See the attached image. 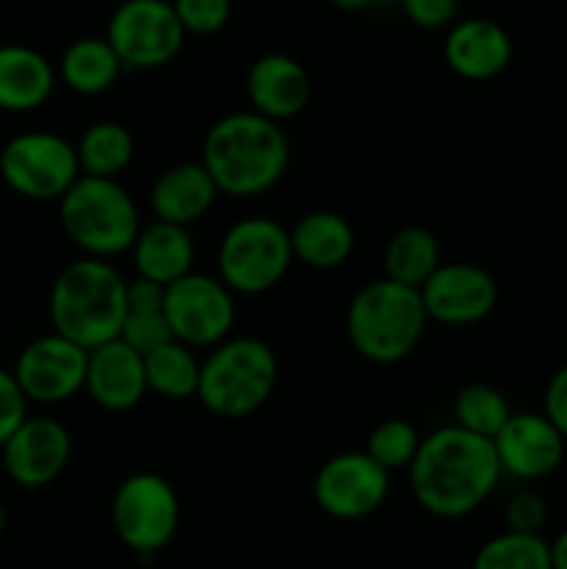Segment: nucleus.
I'll return each instance as SVG.
<instances>
[{
  "mask_svg": "<svg viewBox=\"0 0 567 569\" xmlns=\"http://www.w3.org/2000/svg\"><path fill=\"white\" fill-rule=\"evenodd\" d=\"M511 417L509 400L504 392L489 383H467L454 398V426L476 433V437L493 439L506 420Z\"/></svg>",
  "mask_w": 567,
  "mask_h": 569,
  "instance_id": "29",
  "label": "nucleus"
},
{
  "mask_svg": "<svg viewBox=\"0 0 567 569\" xmlns=\"http://www.w3.org/2000/svg\"><path fill=\"white\" fill-rule=\"evenodd\" d=\"M442 53L450 70L465 81H493L511 64L515 44L500 22L465 17L448 28Z\"/></svg>",
  "mask_w": 567,
  "mask_h": 569,
  "instance_id": "17",
  "label": "nucleus"
},
{
  "mask_svg": "<svg viewBox=\"0 0 567 569\" xmlns=\"http://www.w3.org/2000/svg\"><path fill=\"white\" fill-rule=\"evenodd\" d=\"M506 531L517 533H543L545 522H548V503L543 495L523 489V492L511 495L509 503L504 509Z\"/></svg>",
  "mask_w": 567,
  "mask_h": 569,
  "instance_id": "33",
  "label": "nucleus"
},
{
  "mask_svg": "<svg viewBox=\"0 0 567 569\" xmlns=\"http://www.w3.org/2000/svg\"><path fill=\"white\" fill-rule=\"evenodd\" d=\"M128 253H131L137 276L167 287V283L192 272L195 242L187 226L153 220L150 226L139 228Z\"/></svg>",
  "mask_w": 567,
  "mask_h": 569,
  "instance_id": "22",
  "label": "nucleus"
},
{
  "mask_svg": "<svg viewBox=\"0 0 567 569\" xmlns=\"http://www.w3.org/2000/svg\"><path fill=\"white\" fill-rule=\"evenodd\" d=\"M331 3L342 11H365L370 9V6L381 3V0H331Z\"/></svg>",
  "mask_w": 567,
  "mask_h": 569,
  "instance_id": "39",
  "label": "nucleus"
},
{
  "mask_svg": "<svg viewBox=\"0 0 567 569\" xmlns=\"http://www.w3.org/2000/svg\"><path fill=\"white\" fill-rule=\"evenodd\" d=\"M543 415L554 422L561 431V437L567 439V365L550 376L548 387H545V400H543Z\"/></svg>",
  "mask_w": 567,
  "mask_h": 569,
  "instance_id": "36",
  "label": "nucleus"
},
{
  "mask_svg": "<svg viewBox=\"0 0 567 569\" xmlns=\"http://www.w3.org/2000/svg\"><path fill=\"white\" fill-rule=\"evenodd\" d=\"M550 567L567 569V528L550 542Z\"/></svg>",
  "mask_w": 567,
  "mask_h": 569,
  "instance_id": "38",
  "label": "nucleus"
},
{
  "mask_svg": "<svg viewBox=\"0 0 567 569\" xmlns=\"http://www.w3.org/2000/svg\"><path fill=\"white\" fill-rule=\"evenodd\" d=\"M0 470H3V448H0Z\"/></svg>",
  "mask_w": 567,
  "mask_h": 569,
  "instance_id": "41",
  "label": "nucleus"
},
{
  "mask_svg": "<svg viewBox=\"0 0 567 569\" xmlns=\"http://www.w3.org/2000/svg\"><path fill=\"white\" fill-rule=\"evenodd\" d=\"M3 470L17 487H50L67 470L72 437L53 417H26L3 445Z\"/></svg>",
  "mask_w": 567,
  "mask_h": 569,
  "instance_id": "15",
  "label": "nucleus"
},
{
  "mask_svg": "<svg viewBox=\"0 0 567 569\" xmlns=\"http://www.w3.org/2000/svg\"><path fill=\"white\" fill-rule=\"evenodd\" d=\"M133 133L117 120L92 122L76 144L81 176L120 178L133 161Z\"/></svg>",
  "mask_w": 567,
  "mask_h": 569,
  "instance_id": "26",
  "label": "nucleus"
},
{
  "mask_svg": "<svg viewBox=\"0 0 567 569\" xmlns=\"http://www.w3.org/2000/svg\"><path fill=\"white\" fill-rule=\"evenodd\" d=\"M504 476L517 481H543L565 461L567 439L543 411H511L506 426L493 437Z\"/></svg>",
  "mask_w": 567,
  "mask_h": 569,
  "instance_id": "16",
  "label": "nucleus"
},
{
  "mask_svg": "<svg viewBox=\"0 0 567 569\" xmlns=\"http://www.w3.org/2000/svg\"><path fill=\"white\" fill-rule=\"evenodd\" d=\"M126 283L128 278L109 259L83 256L70 261L48 295L53 331L87 350L117 339L128 315Z\"/></svg>",
  "mask_w": 567,
  "mask_h": 569,
  "instance_id": "3",
  "label": "nucleus"
},
{
  "mask_svg": "<svg viewBox=\"0 0 567 569\" xmlns=\"http://www.w3.org/2000/svg\"><path fill=\"white\" fill-rule=\"evenodd\" d=\"M120 339L126 345H131L133 350H139L142 356H148L150 350L167 345L172 337V328L167 322L165 309L156 311H128L126 322L120 328Z\"/></svg>",
  "mask_w": 567,
  "mask_h": 569,
  "instance_id": "31",
  "label": "nucleus"
},
{
  "mask_svg": "<svg viewBox=\"0 0 567 569\" xmlns=\"http://www.w3.org/2000/svg\"><path fill=\"white\" fill-rule=\"evenodd\" d=\"M472 569H554L550 542L543 533L504 531L478 548Z\"/></svg>",
  "mask_w": 567,
  "mask_h": 569,
  "instance_id": "28",
  "label": "nucleus"
},
{
  "mask_svg": "<svg viewBox=\"0 0 567 569\" xmlns=\"http://www.w3.org/2000/svg\"><path fill=\"white\" fill-rule=\"evenodd\" d=\"M406 472L417 506L439 520H461L481 509L504 476L493 439L459 426L437 428L422 437Z\"/></svg>",
  "mask_w": 567,
  "mask_h": 569,
  "instance_id": "1",
  "label": "nucleus"
},
{
  "mask_svg": "<svg viewBox=\"0 0 567 569\" xmlns=\"http://www.w3.org/2000/svg\"><path fill=\"white\" fill-rule=\"evenodd\" d=\"M237 295L209 272H187L167 283L165 317L178 342L195 350H211L231 337L237 322Z\"/></svg>",
  "mask_w": 567,
  "mask_h": 569,
  "instance_id": "11",
  "label": "nucleus"
},
{
  "mask_svg": "<svg viewBox=\"0 0 567 569\" xmlns=\"http://www.w3.org/2000/svg\"><path fill=\"white\" fill-rule=\"evenodd\" d=\"M389 476L367 450L337 453L317 470L315 503L334 520L354 522L376 515L389 495Z\"/></svg>",
  "mask_w": 567,
  "mask_h": 569,
  "instance_id": "12",
  "label": "nucleus"
},
{
  "mask_svg": "<svg viewBox=\"0 0 567 569\" xmlns=\"http://www.w3.org/2000/svg\"><path fill=\"white\" fill-rule=\"evenodd\" d=\"M295 261L311 270H337L356 248L354 226L337 211H309L289 228Z\"/></svg>",
  "mask_w": 567,
  "mask_h": 569,
  "instance_id": "23",
  "label": "nucleus"
},
{
  "mask_svg": "<svg viewBox=\"0 0 567 569\" xmlns=\"http://www.w3.org/2000/svg\"><path fill=\"white\" fill-rule=\"evenodd\" d=\"M420 289L392 278L365 283L345 311L350 348L372 365H398L420 348L428 328Z\"/></svg>",
  "mask_w": 567,
  "mask_h": 569,
  "instance_id": "4",
  "label": "nucleus"
},
{
  "mask_svg": "<svg viewBox=\"0 0 567 569\" xmlns=\"http://www.w3.org/2000/svg\"><path fill=\"white\" fill-rule=\"evenodd\" d=\"M289 228L272 217L237 220L217 248V276L233 295H265L287 278L292 267Z\"/></svg>",
  "mask_w": 567,
  "mask_h": 569,
  "instance_id": "7",
  "label": "nucleus"
},
{
  "mask_svg": "<svg viewBox=\"0 0 567 569\" xmlns=\"http://www.w3.org/2000/svg\"><path fill=\"white\" fill-rule=\"evenodd\" d=\"M106 39L126 70H159L178 59L187 31L170 0H122L106 22Z\"/></svg>",
  "mask_w": 567,
  "mask_h": 569,
  "instance_id": "10",
  "label": "nucleus"
},
{
  "mask_svg": "<svg viewBox=\"0 0 567 569\" xmlns=\"http://www.w3.org/2000/svg\"><path fill=\"white\" fill-rule=\"evenodd\" d=\"M122 61L115 53L106 37H78L61 53L59 78L70 92L94 98V94L109 92L122 76Z\"/></svg>",
  "mask_w": 567,
  "mask_h": 569,
  "instance_id": "24",
  "label": "nucleus"
},
{
  "mask_svg": "<svg viewBox=\"0 0 567 569\" xmlns=\"http://www.w3.org/2000/svg\"><path fill=\"white\" fill-rule=\"evenodd\" d=\"M28 417V398L17 383L14 372L0 367V445L20 428Z\"/></svg>",
  "mask_w": 567,
  "mask_h": 569,
  "instance_id": "35",
  "label": "nucleus"
},
{
  "mask_svg": "<svg viewBox=\"0 0 567 569\" xmlns=\"http://www.w3.org/2000/svg\"><path fill=\"white\" fill-rule=\"evenodd\" d=\"M406 20L426 31L450 28L459 17V0H400Z\"/></svg>",
  "mask_w": 567,
  "mask_h": 569,
  "instance_id": "34",
  "label": "nucleus"
},
{
  "mask_svg": "<svg viewBox=\"0 0 567 569\" xmlns=\"http://www.w3.org/2000/svg\"><path fill=\"white\" fill-rule=\"evenodd\" d=\"M187 37H211L231 20V0H170Z\"/></svg>",
  "mask_w": 567,
  "mask_h": 569,
  "instance_id": "32",
  "label": "nucleus"
},
{
  "mask_svg": "<svg viewBox=\"0 0 567 569\" xmlns=\"http://www.w3.org/2000/svg\"><path fill=\"white\" fill-rule=\"evenodd\" d=\"M220 198L215 178L203 167V161H181L161 172L148 194L153 220L176 222V226H195L211 211Z\"/></svg>",
  "mask_w": 567,
  "mask_h": 569,
  "instance_id": "20",
  "label": "nucleus"
},
{
  "mask_svg": "<svg viewBox=\"0 0 567 569\" xmlns=\"http://www.w3.org/2000/svg\"><path fill=\"white\" fill-rule=\"evenodd\" d=\"M89 350L72 339L50 331L20 350L14 361V378L28 403L59 406L83 392Z\"/></svg>",
  "mask_w": 567,
  "mask_h": 569,
  "instance_id": "13",
  "label": "nucleus"
},
{
  "mask_svg": "<svg viewBox=\"0 0 567 569\" xmlns=\"http://www.w3.org/2000/svg\"><path fill=\"white\" fill-rule=\"evenodd\" d=\"M81 176L76 144L50 131H26L0 150V178L14 194L50 203Z\"/></svg>",
  "mask_w": 567,
  "mask_h": 569,
  "instance_id": "9",
  "label": "nucleus"
},
{
  "mask_svg": "<svg viewBox=\"0 0 567 569\" xmlns=\"http://www.w3.org/2000/svg\"><path fill=\"white\" fill-rule=\"evenodd\" d=\"M278 383L276 350L256 337H228L200 361L198 395L209 415L245 420L272 398Z\"/></svg>",
  "mask_w": 567,
  "mask_h": 569,
  "instance_id": "5",
  "label": "nucleus"
},
{
  "mask_svg": "<svg viewBox=\"0 0 567 569\" xmlns=\"http://www.w3.org/2000/svg\"><path fill=\"white\" fill-rule=\"evenodd\" d=\"M145 378L148 392L165 400H189L198 395L200 359L195 356V348L170 339L145 356Z\"/></svg>",
  "mask_w": 567,
  "mask_h": 569,
  "instance_id": "27",
  "label": "nucleus"
},
{
  "mask_svg": "<svg viewBox=\"0 0 567 569\" xmlns=\"http://www.w3.org/2000/svg\"><path fill=\"white\" fill-rule=\"evenodd\" d=\"M428 320L465 328L484 322L498 306V283L484 267L470 261H442L420 287Z\"/></svg>",
  "mask_w": 567,
  "mask_h": 569,
  "instance_id": "14",
  "label": "nucleus"
},
{
  "mask_svg": "<svg viewBox=\"0 0 567 569\" xmlns=\"http://www.w3.org/2000/svg\"><path fill=\"white\" fill-rule=\"evenodd\" d=\"M200 161L215 178L220 194L259 198L287 172L289 137L281 122L259 111H231L209 126Z\"/></svg>",
  "mask_w": 567,
  "mask_h": 569,
  "instance_id": "2",
  "label": "nucleus"
},
{
  "mask_svg": "<svg viewBox=\"0 0 567 569\" xmlns=\"http://www.w3.org/2000/svg\"><path fill=\"white\" fill-rule=\"evenodd\" d=\"M420 431L411 426L404 417H389V420L378 422L376 428L367 437L365 450L389 472L409 470V465L415 461L417 450H420Z\"/></svg>",
  "mask_w": 567,
  "mask_h": 569,
  "instance_id": "30",
  "label": "nucleus"
},
{
  "mask_svg": "<svg viewBox=\"0 0 567 569\" xmlns=\"http://www.w3.org/2000/svg\"><path fill=\"white\" fill-rule=\"evenodd\" d=\"M3 531H6V509L3 503H0V537H3Z\"/></svg>",
  "mask_w": 567,
  "mask_h": 569,
  "instance_id": "40",
  "label": "nucleus"
},
{
  "mask_svg": "<svg viewBox=\"0 0 567 569\" xmlns=\"http://www.w3.org/2000/svg\"><path fill=\"white\" fill-rule=\"evenodd\" d=\"M59 72L48 56L28 44H0V111L28 114L53 94Z\"/></svg>",
  "mask_w": 567,
  "mask_h": 569,
  "instance_id": "21",
  "label": "nucleus"
},
{
  "mask_svg": "<svg viewBox=\"0 0 567 569\" xmlns=\"http://www.w3.org/2000/svg\"><path fill=\"white\" fill-rule=\"evenodd\" d=\"M250 109L287 122L304 114L311 100V78L298 59L287 53H265L248 67L245 78Z\"/></svg>",
  "mask_w": 567,
  "mask_h": 569,
  "instance_id": "19",
  "label": "nucleus"
},
{
  "mask_svg": "<svg viewBox=\"0 0 567 569\" xmlns=\"http://www.w3.org/2000/svg\"><path fill=\"white\" fill-rule=\"evenodd\" d=\"M111 526L128 550L156 556L176 539L181 526L176 487L159 472H133L122 478L111 498Z\"/></svg>",
  "mask_w": 567,
  "mask_h": 569,
  "instance_id": "8",
  "label": "nucleus"
},
{
  "mask_svg": "<svg viewBox=\"0 0 567 569\" xmlns=\"http://www.w3.org/2000/svg\"><path fill=\"white\" fill-rule=\"evenodd\" d=\"M442 264L439 242L428 228L409 226L389 237L384 248V276L406 287L420 289Z\"/></svg>",
  "mask_w": 567,
  "mask_h": 569,
  "instance_id": "25",
  "label": "nucleus"
},
{
  "mask_svg": "<svg viewBox=\"0 0 567 569\" xmlns=\"http://www.w3.org/2000/svg\"><path fill=\"white\" fill-rule=\"evenodd\" d=\"M165 295H167L165 283H156V281H150V278L133 276L131 281L126 283L128 311L165 309Z\"/></svg>",
  "mask_w": 567,
  "mask_h": 569,
  "instance_id": "37",
  "label": "nucleus"
},
{
  "mask_svg": "<svg viewBox=\"0 0 567 569\" xmlns=\"http://www.w3.org/2000/svg\"><path fill=\"white\" fill-rule=\"evenodd\" d=\"M56 203L61 231L83 256L94 259L128 253L142 228L131 192L117 178L78 176Z\"/></svg>",
  "mask_w": 567,
  "mask_h": 569,
  "instance_id": "6",
  "label": "nucleus"
},
{
  "mask_svg": "<svg viewBox=\"0 0 567 569\" xmlns=\"http://www.w3.org/2000/svg\"><path fill=\"white\" fill-rule=\"evenodd\" d=\"M89 398L106 411H131L148 395L145 356L120 337L89 350L87 383Z\"/></svg>",
  "mask_w": 567,
  "mask_h": 569,
  "instance_id": "18",
  "label": "nucleus"
}]
</instances>
